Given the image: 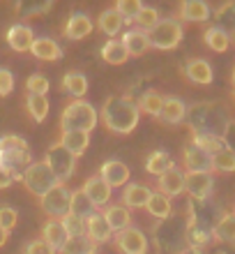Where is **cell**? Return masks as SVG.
Listing matches in <instances>:
<instances>
[{
    "instance_id": "cell-29",
    "label": "cell",
    "mask_w": 235,
    "mask_h": 254,
    "mask_svg": "<svg viewBox=\"0 0 235 254\" xmlns=\"http://www.w3.org/2000/svg\"><path fill=\"white\" fill-rule=\"evenodd\" d=\"M58 143L62 148H67L74 157H81L88 150V146H90V134L88 132H60Z\"/></svg>"
},
{
    "instance_id": "cell-54",
    "label": "cell",
    "mask_w": 235,
    "mask_h": 254,
    "mask_svg": "<svg viewBox=\"0 0 235 254\" xmlns=\"http://www.w3.org/2000/svg\"><path fill=\"white\" fill-rule=\"evenodd\" d=\"M231 81H233V86H235V67H233V74H231Z\"/></svg>"
},
{
    "instance_id": "cell-50",
    "label": "cell",
    "mask_w": 235,
    "mask_h": 254,
    "mask_svg": "<svg viewBox=\"0 0 235 254\" xmlns=\"http://www.w3.org/2000/svg\"><path fill=\"white\" fill-rule=\"evenodd\" d=\"M14 74L7 69V67H0V97H7V95L14 90Z\"/></svg>"
},
{
    "instance_id": "cell-36",
    "label": "cell",
    "mask_w": 235,
    "mask_h": 254,
    "mask_svg": "<svg viewBox=\"0 0 235 254\" xmlns=\"http://www.w3.org/2000/svg\"><path fill=\"white\" fill-rule=\"evenodd\" d=\"M26 109L35 123H44L51 104H48L47 95H26Z\"/></svg>"
},
{
    "instance_id": "cell-40",
    "label": "cell",
    "mask_w": 235,
    "mask_h": 254,
    "mask_svg": "<svg viewBox=\"0 0 235 254\" xmlns=\"http://www.w3.org/2000/svg\"><path fill=\"white\" fill-rule=\"evenodd\" d=\"M60 254H97V245L88 236H79V238H69Z\"/></svg>"
},
{
    "instance_id": "cell-5",
    "label": "cell",
    "mask_w": 235,
    "mask_h": 254,
    "mask_svg": "<svg viewBox=\"0 0 235 254\" xmlns=\"http://www.w3.org/2000/svg\"><path fill=\"white\" fill-rule=\"evenodd\" d=\"M30 164H33V153L28 141L19 134H2L0 136V169L7 171L14 181H23V174Z\"/></svg>"
},
{
    "instance_id": "cell-2",
    "label": "cell",
    "mask_w": 235,
    "mask_h": 254,
    "mask_svg": "<svg viewBox=\"0 0 235 254\" xmlns=\"http://www.w3.org/2000/svg\"><path fill=\"white\" fill-rule=\"evenodd\" d=\"M99 121L113 134H132L139 127L141 111L129 95H111L99 109Z\"/></svg>"
},
{
    "instance_id": "cell-26",
    "label": "cell",
    "mask_w": 235,
    "mask_h": 254,
    "mask_svg": "<svg viewBox=\"0 0 235 254\" xmlns=\"http://www.w3.org/2000/svg\"><path fill=\"white\" fill-rule=\"evenodd\" d=\"M210 9L208 2H203V0H185L180 2V19L182 21H189V23H203V21L210 19Z\"/></svg>"
},
{
    "instance_id": "cell-12",
    "label": "cell",
    "mask_w": 235,
    "mask_h": 254,
    "mask_svg": "<svg viewBox=\"0 0 235 254\" xmlns=\"http://www.w3.org/2000/svg\"><path fill=\"white\" fill-rule=\"evenodd\" d=\"M113 243L122 254H148V245H150L148 236L136 227H129L125 231H120V234H115Z\"/></svg>"
},
{
    "instance_id": "cell-23",
    "label": "cell",
    "mask_w": 235,
    "mask_h": 254,
    "mask_svg": "<svg viewBox=\"0 0 235 254\" xmlns=\"http://www.w3.org/2000/svg\"><path fill=\"white\" fill-rule=\"evenodd\" d=\"M30 54H33L37 61L53 63V61H60L62 58V47L55 40H51V37H35Z\"/></svg>"
},
{
    "instance_id": "cell-24",
    "label": "cell",
    "mask_w": 235,
    "mask_h": 254,
    "mask_svg": "<svg viewBox=\"0 0 235 254\" xmlns=\"http://www.w3.org/2000/svg\"><path fill=\"white\" fill-rule=\"evenodd\" d=\"M159 121H164L166 125H180L182 121H187V104L180 97H166L161 104Z\"/></svg>"
},
{
    "instance_id": "cell-25",
    "label": "cell",
    "mask_w": 235,
    "mask_h": 254,
    "mask_svg": "<svg viewBox=\"0 0 235 254\" xmlns=\"http://www.w3.org/2000/svg\"><path fill=\"white\" fill-rule=\"evenodd\" d=\"M60 88L62 93H67L69 97L74 100H83V95L88 93V76L79 69H72V72H65L60 81Z\"/></svg>"
},
{
    "instance_id": "cell-22",
    "label": "cell",
    "mask_w": 235,
    "mask_h": 254,
    "mask_svg": "<svg viewBox=\"0 0 235 254\" xmlns=\"http://www.w3.org/2000/svg\"><path fill=\"white\" fill-rule=\"evenodd\" d=\"M150 196H152V190L148 185H143V183H129V185H125V192H122V206L145 208Z\"/></svg>"
},
{
    "instance_id": "cell-18",
    "label": "cell",
    "mask_w": 235,
    "mask_h": 254,
    "mask_svg": "<svg viewBox=\"0 0 235 254\" xmlns=\"http://www.w3.org/2000/svg\"><path fill=\"white\" fill-rule=\"evenodd\" d=\"M86 236L94 243V245H101V243L113 241L115 234H113V229L108 227L106 217H104L101 213H94L86 220Z\"/></svg>"
},
{
    "instance_id": "cell-13",
    "label": "cell",
    "mask_w": 235,
    "mask_h": 254,
    "mask_svg": "<svg viewBox=\"0 0 235 254\" xmlns=\"http://www.w3.org/2000/svg\"><path fill=\"white\" fill-rule=\"evenodd\" d=\"M185 192L191 201H208L215 192V174H185Z\"/></svg>"
},
{
    "instance_id": "cell-39",
    "label": "cell",
    "mask_w": 235,
    "mask_h": 254,
    "mask_svg": "<svg viewBox=\"0 0 235 254\" xmlns=\"http://www.w3.org/2000/svg\"><path fill=\"white\" fill-rule=\"evenodd\" d=\"M215 238L222 243H233L235 245V213H224L222 220L217 222Z\"/></svg>"
},
{
    "instance_id": "cell-19",
    "label": "cell",
    "mask_w": 235,
    "mask_h": 254,
    "mask_svg": "<svg viewBox=\"0 0 235 254\" xmlns=\"http://www.w3.org/2000/svg\"><path fill=\"white\" fill-rule=\"evenodd\" d=\"M185 76H187L191 83H198V86H210L215 81V72H212V65L203 58H189L185 63Z\"/></svg>"
},
{
    "instance_id": "cell-52",
    "label": "cell",
    "mask_w": 235,
    "mask_h": 254,
    "mask_svg": "<svg viewBox=\"0 0 235 254\" xmlns=\"http://www.w3.org/2000/svg\"><path fill=\"white\" fill-rule=\"evenodd\" d=\"M12 183H14L12 176L7 174V171H2V169H0V190H7L9 185H12Z\"/></svg>"
},
{
    "instance_id": "cell-32",
    "label": "cell",
    "mask_w": 235,
    "mask_h": 254,
    "mask_svg": "<svg viewBox=\"0 0 235 254\" xmlns=\"http://www.w3.org/2000/svg\"><path fill=\"white\" fill-rule=\"evenodd\" d=\"M145 210H148L150 217H155L157 222H161V220H168V217L173 215V203H171V199L164 196L161 192H152Z\"/></svg>"
},
{
    "instance_id": "cell-37",
    "label": "cell",
    "mask_w": 235,
    "mask_h": 254,
    "mask_svg": "<svg viewBox=\"0 0 235 254\" xmlns=\"http://www.w3.org/2000/svg\"><path fill=\"white\" fill-rule=\"evenodd\" d=\"M215 26L226 30L229 35L235 33V0H229V2H224L222 7H217L215 9Z\"/></svg>"
},
{
    "instance_id": "cell-46",
    "label": "cell",
    "mask_w": 235,
    "mask_h": 254,
    "mask_svg": "<svg viewBox=\"0 0 235 254\" xmlns=\"http://www.w3.org/2000/svg\"><path fill=\"white\" fill-rule=\"evenodd\" d=\"M14 9L23 16V19H28V16H40V14H47L48 9H53V0H47V2H40V5H14Z\"/></svg>"
},
{
    "instance_id": "cell-55",
    "label": "cell",
    "mask_w": 235,
    "mask_h": 254,
    "mask_svg": "<svg viewBox=\"0 0 235 254\" xmlns=\"http://www.w3.org/2000/svg\"><path fill=\"white\" fill-rule=\"evenodd\" d=\"M226 254H235V248H233V252H226Z\"/></svg>"
},
{
    "instance_id": "cell-47",
    "label": "cell",
    "mask_w": 235,
    "mask_h": 254,
    "mask_svg": "<svg viewBox=\"0 0 235 254\" xmlns=\"http://www.w3.org/2000/svg\"><path fill=\"white\" fill-rule=\"evenodd\" d=\"M62 224L67 229L69 238H79V236H86V220H81L76 215H67L62 217Z\"/></svg>"
},
{
    "instance_id": "cell-9",
    "label": "cell",
    "mask_w": 235,
    "mask_h": 254,
    "mask_svg": "<svg viewBox=\"0 0 235 254\" xmlns=\"http://www.w3.org/2000/svg\"><path fill=\"white\" fill-rule=\"evenodd\" d=\"M21 183L26 185L28 192L35 194V196H40V199L47 192H51L55 185H60V183H58V178L51 174V169L44 164V160H42V162H33V164L26 169V174H23V181H21Z\"/></svg>"
},
{
    "instance_id": "cell-4",
    "label": "cell",
    "mask_w": 235,
    "mask_h": 254,
    "mask_svg": "<svg viewBox=\"0 0 235 254\" xmlns=\"http://www.w3.org/2000/svg\"><path fill=\"white\" fill-rule=\"evenodd\" d=\"M152 241L157 252L161 254H182L187 245V215L173 213L168 220H161L152 227Z\"/></svg>"
},
{
    "instance_id": "cell-35",
    "label": "cell",
    "mask_w": 235,
    "mask_h": 254,
    "mask_svg": "<svg viewBox=\"0 0 235 254\" xmlns=\"http://www.w3.org/2000/svg\"><path fill=\"white\" fill-rule=\"evenodd\" d=\"M97 213V208L90 203L83 190H72V206H69V215H76L81 220H88L90 215Z\"/></svg>"
},
{
    "instance_id": "cell-31",
    "label": "cell",
    "mask_w": 235,
    "mask_h": 254,
    "mask_svg": "<svg viewBox=\"0 0 235 254\" xmlns=\"http://www.w3.org/2000/svg\"><path fill=\"white\" fill-rule=\"evenodd\" d=\"M231 37L226 30H222V28L217 26H210L205 33H203V42H205V47L210 49V51H215V54H224V51H229L231 49Z\"/></svg>"
},
{
    "instance_id": "cell-6",
    "label": "cell",
    "mask_w": 235,
    "mask_h": 254,
    "mask_svg": "<svg viewBox=\"0 0 235 254\" xmlns=\"http://www.w3.org/2000/svg\"><path fill=\"white\" fill-rule=\"evenodd\" d=\"M99 123V111L86 100H72L60 114V132H93Z\"/></svg>"
},
{
    "instance_id": "cell-30",
    "label": "cell",
    "mask_w": 235,
    "mask_h": 254,
    "mask_svg": "<svg viewBox=\"0 0 235 254\" xmlns=\"http://www.w3.org/2000/svg\"><path fill=\"white\" fill-rule=\"evenodd\" d=\"M122 26H125V19L115 12V7H108V9L99 12V16H97V28H99L106 37H113L115 40V35L122 30Z\"/></svg>"
},
{
    "instance_id": "cell-8",
    "label": "cell",
    "mask_w": 235,
    "mask_h": 254,
    "mask_svg": "<svg viewBox=\"0 0 235 254\" xmlns=\"http://www.w3.org/2000/svg\"><path fill=\"white\" fill-rule=\"evenodd\" d=\"M44 164L51 169V174L58 178V183H60V185H65V183L74 176L76 157L69 153L67 148H62L58 141H53V143L48 146L47 155H44Z\"/></svg>"
},
{
    "instance_id": "cell-21",
    "label": "cell",
    "mask_w": 235,
    "mask_h": 254,
    "mask_svg": "<svg viewBox=\"0 0 235 254\" xmlns=\"http://www.w3.org/2000/svg\"><path fill=\"white\" fill-rule=\"evenodd\" d=\"M40 238L47 241L55 252H60V250L65 248V243L69 241V234H67V229H65V224H62V220H48L47 224L42 227Z\"/></svg>"
},
{
    "instance_id": "cell-11",
    "label": "cell",
    "mask_w": 235,
    "mask_h": 254,
    "mask_svg": "<svg viewBox=\"0 0 235 254\" xmlns=\"http://www.w3.org/2000/svg\"><path fill=\"white\" fill-rule=\"evenodd\" d=\"M182 164L187 169V174H215V155L208 150L187 143L182 150Z\"/></svg>"
},
{
    "instance_id": "cell-53",
    "label": "cell",
    "mask_w": 235,
    "mask_h": 254,
    "mask_svg": "<svg viewBox=\"0 0 235 254\" xmlns=\"http://www.w3.org/2000/svg\"><path fill=\"white\" fill-rule=\"evenodd\" d=\"M9 241V231H5V229H0V248L5 245V243Z\"/></svg>"
},
{
    "instance_id": "cell-28",
    "label": "cell",
    "mask_w": 235,
    "mask_h": 254,
    "mask_svg": "<svg viewBox=\"0 0 235 254\" xmlns=\"http://www.w3.org/2000/svg\"><path fill=\"white\" fill-rule=\"evenodd\" d=\"M120 40H122V44H125V49H127L129 58H132V56H143L150 49L148 33H143V30H139V28H129Z\"/></svg>"
},
{
    "instance_id": "cell-41",
    "label": "cell",
    "mask_w": 235,
    "mask_h": 254,
    "mask_svg": "<svg viewBox=\"0 0 235 254\" xmlns=\"http://www.w3.org/2000/svg\"><path fill=\"white\" fill-rule=\"evenodd\" d=\"M189 143H194V146L203 148V150H208L210 155H217L219 150H224L222 136H215V134H191Z\"/></svg>"
},
{
    "instance_id": "cell-45",
    "label": "cell",
    "mask_w": 235,
    "mask_h": 254,
    "mask_svg": "<svg viewBox=\"0 0 235 254\" xmlns=\"http://www.w3.org/2000/svg\"><path fill=\"white\" fill-rule=\"evenodd\" d=\"M215 171L222 174H233L235 171V153H231L229 148H224L215 155Z\"/></svg>"
},
{
    "instance_id": "cell-15",
    "label": "cell",
    "mask_w": 235,
    "mask_h": 254,
    "mask_svg": "<svg viewBox=\"0 0 235 254\" xmlns=\"http://www.w3.org/2000/svg\"><path fill=\"white\" fill-rule=\"evenodd\" d=\"M99 176H101V181L113 190V188H125L132 174H129V167L125 164V162H120V160H106L99 167Z\"/></svg>"
},
{
    "instance_id": "cell-57",
    "label": "cell",
    "mask_w": 235,
    "mask_h": 254,
    "mask_svg": "<svg viewBox=\"0 0 235 254\" xmlns=\"http://www.w3.org/2000/svg\"><path fill=\"white\" fill-rule=\"evenodd\" d=\"M233 95H235V93H233Z\"/></svg>"
},
{
    "instance_id": "cell-20",
    "label": "cell",
    "mask_w": 235,
    "mask_h": 254,
    "mask_svg": "<svg viewBox=\"0 0 235 254\" xmlns=\"http://www.w3.org/2000/svg\"><path fill=\"white\" fill-rule=\"evenodd\" d=\"M157 192H161L164 196H168V199H173V196H180L182 192H185V174H182L178 167L168 169L166 174H161L159 178H157Z\"/></svg>"
},
{
    "instance_id": "cell-16",
    "label": "cell",
    "mask_w": 235,
    "mask_h": 254,
    "mask_svg": "<svg viewBox=\"0 0 235 254\" xmlns=\"http://www.w3.org/2000/svg\"><path fill=\"white\" fill-rule=\"evenodd\" d=\"M81 190L86 192V196L90 199V203H93L94 208H106V203L111 201V194H113V190L101 181L99 174L90 176V178L83 183V188Z\"/></svg>"
},
{
    "instance_id": "cell-48",
    "label": "cell",
    "mask_w": 235,
    "mask_h": 254,
    "mask_svg": "<svg viewBox=\"0 0 235 254\" xmlns=\"http://www.w3.org/2000/svg\"><path fill=\"white\" fill-rule=\"evenodd\" d=\"M16 222H19V213L9 206H0V229H5V231H12L16 227Z\"/></svg>"
},
{
    "instance_id": "cell-7",
    "label": "cell",
    "mask_w": 235,
    "mask_h": 254,
    "mask_svg": "<svg viewBox=\"0 0 235 254\" xmlns=\"http://www.w3.org/2000/svg\"><path fill=\"white\" fill-rule=\"evenodd\" d=\"M182 37H185V30L178 19H161L148 33L150 47L159 51H173L175 47H180Z\"/></svg>"
},
{
    "instance_id": "cell-14",
    "label": "cell",
    "mask_w": 235,
    "mask_h": 254,
    "mask_svg": "<svg viewBox=\"0 0 235 254\" xmlns=\"http://www.w3.org/2000/svg\"><path fill=\"white\" fill-rule=\"evenodd\" d=\"M5 40L12 51H16V54H28V51L33 49L35 33H33V28L26 26V23H14V26L7 28Z\"/></svg>"
},
{
    "instance_id": "cell-34",
    "label": "cell",
    "mask_w": 235,
    "mask_h": 254,
    "mask_svg": "<svg viewBox=\"0 0 235 254\" xmlns=\"http://www.w3.org/2000/svg\"><path fill=\"white\" fill-rule=\"evenodd\" d=\"M173 157L166 153V150H155V153L148 155V160H145V171L150 176H157L159 178L161 174H166L168 169H173Z\"/></svg>"
},
{
    "instance_id": "cell-33",
    "label": "cell",
    "mask_w": 235,
    "mask_h": 254,
    "mask_svg": "<svg viewBox=\"0 0 235 254\" xmlns=\"http://www.w3.org/2000/svg\"><path fill=\"white\" fill-rule=\"evenodd\" d=\"M101 58L108 65H125L129 61V54H127V49H125V44H122V40L115 37V40H108L101 47Z\"/></svg>"
},
{
    "instance_id": "cell-1",
    "label": "cell",
    "mask_w": 235,
    "mask_h": 254,
    "mask_svg": "<svg viewBox=\"0 0 235 254\" xmlns=\"http://www.w3.org/2000/svg\"><path fill=\"white\" fill-rule=\"evenodd\" d=\"M187 245L203 250L215 238L217 222L222 220V206L217 201H189L187 206Z\"/></svg>"
},
{
    "instance_id": "cell-27",
    "label": "cell",
    "mask_w": 235,
    "mask_h": 254,
    "mask_svg": "<svg viewBox=\"0 0 235 254\" xmlns=\"http://www.w3.org/2000/svg\"><path fill=\"white\" fill-rule=\"evenodd\" d=\"M104 217H106L108 227L113 229V234H120L125 229L132 227V213H129L127 206H122V203H113V206H106L104 210Z\"/></svg>"
},
{
    "instance_id": "cell-56",
    "label": "cell",
    "mask_w": 235,
    "mask_h": 254,
    "mask_svg": "<svg viewBox=\"0 0 235 254\" xmlns=\"http://www.w3.org/2000/svg\"><path fill=\"white\" fill-rule=\"evenodd\" d=\"M231 37H233V40H235V33H233V35H231Z\"/></svg>"
},
{
    "instance_id": "cell-17",
    "label": "cell",
    "mask_w": 235,
    "mask_h": 254,
    "mask_svg": "<svg viewBox=\"0 0 235 254\" xmlns=\"http://www.w3.org/2000/svg\"><path fill=\"white\" fill-rule=\"evenodd\" d=\"M94 30L93 19L88 16L86 12H74L69 14V19L65 21V28H62V35L67 40H83Z\"/></svg>"
},
{
    "instance_id": "cell-42",
    "label": "cell",
    "mask_w": 235,
    "mask_h": 254,
    "mask_svg": "<svg viewBox=\"0 0 235 254\" xmlns=\"http://www.w3.org/2000/svg\"><path fill=\"white\" fill-rule=\"evenodd\" d=\"M159 21H161V16H159V12H157L155 7H145V5H143L141 14L136 16L134 23H136V28H139V30H143V33H150V30H152V28H155Z\"/></svg>"
},
{
    "instance_id": "cell-44",
    "label": "cell",
    "mask_w": 235,
    "mask_h": 254,
    "mask_svg": "<svg viewBox=\"0 0 235 254\" xmlns=\"http://www.w3.org/2000/svg\"><path fill=\"white\" fill-rule=\"evenodd\" d=\"M51 88V81L44 74H30L26 79V90L28 95H47Z\"/></svg>"
},
{
    "instance_id": "cell-49",
    "label": "cell",
    "mask_w": 235,
    "mask_h": 254,
    "mask_svg": "<svg viewBox=\"0 0 235 254\" xmlns=\"http://www.w3.org/2000/svg\"><path fill=\"white\" fill-rule=\"evenodd\" d=\"M23 254H55V250L48 245L47 241L42 238H35V241H28L26 248H23Z\"/></svg>"
},
{
    "instance_id": "cell-38",
    "label": "cell",
    "mask_w": 235,
    "mask_h": 254,
    "mask_svg": "<svg viewBox=\"0 0 235 254\" xmlns=\"http://www.w3.org/2000/svg\"><path fill=\"white\" fill-rule=\"evenodd\" d=\"M164 100H166V97H164L161 93H157V90H148V93L141 95V100L136 102V104H139V111H141V114H148V116L159 118Z\"/></svg>"
},
{
    "instance_id": "cell-3",
    "label": "cell",
    "mask_w": 235,
    "mask_h": 254,
    "mask_svg": "<svg viewBox=\"0 0 235 254\" xmlns=\"http://www.w3.org/2000/svg\"><path fill=\"white\" fill-rule=\"evenodd\" d=\"M233 121L224 102H194L187 107V123L191 134H215L222 136Z\"/></svg>"
},
{
    "instance_id": "cell-43",
    "label": "cell",
    "mask_w": 235,
    "mask_h": 254,
    "mask_svg": "<svg viewBox=\"0 0 235 254\" xmlns=\"http://www.w3.org/2000/svg\"><path fill=\"white\" fill-rule=\"evenodd\" d=\"M141 9H143V5L139 0H118L115 2V12L125 19V23H134L136 16L141 14Z\"/></svg>"
},
{
    "instance_id": "cell-51",
    "label": "cell",
    "mask_w": 235,
    "mask_h": 254,
    "mask_svg": "<svg viewBox=\"0 0 235 254\" xmlns=\"http://www.w3.org/2000/svg\"><path fill=\"white\" fill-rule=\"evenodd\" d=\"M222 141H224V148H229L231 153H235V121H231L229 127L224 129Z\"/></svg>"
},
{
    "instance_id": "cell-10",
    "label": "cell",
    "mask_w": 235,
    "mask_h": 254,
    "mask_svg": "<svg viewBox=\"0 0 235 254\" xmlns=\"http://www.w3.org/2000/svg\"><path fill=\"white\" fill-rule=\"evenodd\" d=\"M72 206V192L65 185H55L51 192H47L40 199V208L48 215V220H62L69 215Z\"/></svg>"
}]
</instances>
